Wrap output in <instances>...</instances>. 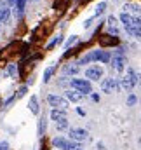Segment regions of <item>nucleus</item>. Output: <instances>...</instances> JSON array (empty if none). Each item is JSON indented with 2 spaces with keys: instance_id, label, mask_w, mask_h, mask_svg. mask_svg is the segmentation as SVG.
Returning <instances> with one entry per match:
<instances>
[{
  "instance_id": "nucleus-23",
  "label": "nucleus",
  "mask_w": 141,
  "mask_h": 150,
  "mask_svg": "<svg viewBox=\"0 0 141 150\" xmlns=\"http://www.w3.org/2000/svg\"><path fill=\"white\" fill-rule=\"evenodd\" d=\"M16 74H18V67H16V65H9V67H7V75H9V77H14Z\"/></svg>"
},
{
  "instance_id": "nucleus-2",
  "label": "nucleus",
  "mask_w": 141,
  "mask_h": 150,
  "mask_svg": "<svg viewBox=\"0 0 141 150\" xmlns=\"http://www.w3.org/2000/svg\"><path fill=\"white\" fill-rule=\"evenodd\" d=\"M52 147L54 149H61V150H77L80 149V143L77 142H71V140H66L63 136H56L52 140Z\"/></svg>"
},
{
  "instance_id": "nucleus-18",
  "label": "nucleus",
  "mask_w": 141,
  "mask_h": 150,
  "mask_svg": "<svg viewBox=\"0 0 141 150\" xmlns=\"http://www.w3.org/2000/svg\"><path fill=\"white\" fill-rule=\"evenodd\" d=\"M30 110L35 113V115L38 113V98L37 96H32L30 98Z\"/></svg>"
},
{
  "instance_id": "nucleus-5",
  "label": "nucleus",
  "mask_w": 141,
  "mask_h": 150,
  "mask_svg": "<svg viewBox=\"0 0 141 150\" xmlns=\"http://www.w3.org/2000/svg\"><path fill=\"white\" fill-rule=\"evenodd\" d=\"M87 138H89V133L85 129H82V127H73V129H70V140L71 142L80 143V142H85Z\"/></svg>"
},
{
  "instance_id": "nucleus-35",
  "label": "nucleus",
  "mask_w": 141,
  "mask_h": 150,
  "mask_svg": "<svg viewBox=\"0 0 141 150\" xmlns=\"http://www.w3.org/2000/svg\"><path fill=\"white\" fill-rule=\"evenodd\" d=\"M35 2H37V0H35Z\"/></svg>"
},
{
  "instance_id": "nucleus-13",
  "label": "nucleus",
  "mask_w": 141,
  "mask_h": 150,
  "mask_svg": "<svg viewBox=\"0 0 141 150\" xmlns=\"http://www.w3.org/2000/svg\"><path fill=\"white\" fill-rule=\"evenodd\" d=\"M99 42H101V45H117L118 38L113 37V35H103V37L99 38Z\"/></svg>"
},
{
  "instance_id": "nucleus-4",
  "label": "nucleus",
  "mask_w": 141,
  "mask_h": 150,
  "mask_svg": "<svg viewBox=\"0 0 141 150\" xmlns=\"http://www.w3.org/2000/svg\"><path fill=\"white\" fill-rule=\"evenodd\" d=\"M47 101H49V105H51V107L59 108V110H66V107H68V100H66V98H63V96L49 94V96H47Z\"/></svg>"
},
{
  "instance_id": "nucleus-26",
  "label": "nucleus",
  "mask_w": 141,
  "mask_h": 150,
  "mask_svg": "<svg viewBox=\"0 0 141 150\" xmlns=\"http://www.w3.org/2000/svg\"><path fill=\"white\" fill-rule=\"evenodd\" d=\"M136 103H138L136 94H129V98H127V105H129V107H133V105H136Z\"/></svg>"
},
{
  "instance_id": "nucleus-32",
  "label": "nucleus",
  "mask_w": 141,
  "mask_h": 150,
  "mask_svg": "<svg viewBox=\"0 0 141 150\" xmlns=\"http://www.w3.org/2000/svg\"><path fill=\"white\" fill-rule=\"evenodd\" d=\"M91 98H92V101H99V96L98 94H91Z\"/></svg>"
},
{
  "instance_id": "nucleus-33",
  "label": "nucleus",
  "mask_w": 141,
  "mask_h": 150,
  "mask_svg": "<svg viewBox=\"0 0 141 150\" xmlns=\"http://www.w3.org/2000/svg\"><path fill=\"white\" fill-rule=\"evenodd\" d=\"M16 2H18V0H7V4H11V5H12V4H16Z\"/></svg>"
},
{
  "instance_id": "nucleus-22",
  "label": "nucleus",
  "mask_w": 141,
  "mask_h": 150,
  "mask_svg": "<svg viewBox=\"0 0 141 150\" xmlns=\"http://www.w3.org/2000/svg\"><path fill=\"white\" fill-rule=\"evenodd\" d=\"M105 9H106V4H105V2L98 4V7H96V14H94V16H101V14L105 12Z\"/></svg>"
},
{
  "instance_id": "nucleus-24",
  "label": "nucleus",
  "mask_w": 141,
  "mask_h": 150,
  "mask_svg": "<svg viewBox=\"0 0 141 150\" xmlns=\"http://www.w3.org/2000/svg\"><path fill=\"white\" fill-rule=\"evenodd\" d=\"M111 61V54L108 52V51H103V54H101V63H110Z\"/></svg>"
},
{
  "instance_id": "nucleus-20",
  "label": "nucleus",
  "mask_w": 141,
  "mask_h": 150,
  "mask_svg": "<svg viewBox=\"0 0 141 150\" xmlns=\"http://www.w3.org/2000/svg\"><path fill=\"white\" fill-rule=\"evenodd\" d=\"M54 72H56V67H54V65H52V67H49V68H47V70L44 72V80H45V82H49Z\"/></svg>"
},
{
  "instance_id": "nucleus-27",
  "label": "nucleus",
  "mask_w": 141,
  "mask_h": 150,
  "mask_svg": "<svg viewBox=\"0 0 141 150\" xmlns=\"http://www.w3.org/2000/svg\"><path fill=\"white\" fill-rule=\"evenodd\" d=\"M61 40H63V37H56L54 40H52V42H51V44H49V45H47V51H49V49H52V47H54L56 44H59Z\"/></svg>"
},
{
  "instance_id": "nucleus-17",
  "label": "nucleus",
  "mask_w": 141,
  "mask_h": 150,
  "mask_svg": "<svg viewBox=\"0 0 141 150\" xmlns=\"http://www.w3.org/2000/svg\"><path fill=\"white\" fill-rule=\"evenodd\" d=\"M9 18H11V9H9V7L0 9V23H7Z\"/></svg>"
},
{
  "instance_id": "nucleus-6",
  "label": "nucleus",
  "mask_w": 141,
  "mask_h": 150,
  "mask_svg": "<svg viewBox=\"0 0 141 150\" xmlns=\"http://www.w3.org/2000/svg\"><path fill=\"white\" fill-rule=\"evenodd\" d=\"M118 87H120V82H118L117 79H105V80L101 82V91H103V93H106V94L115 93Z\"/></svg>"
},
{
  "instance_id": "nucleus-16",
  "label": "nucleus",
  "mask_w": 141,
  "mask_h": 150,
  "mask_svg": "<svg viewBox=\"0 0 141 150\" xmlns=\"http://www.w3.org/2000/svg\"><path fill=\"white\" fill-rule=\"evenodd\" d=\"M133 18H134V16H131V14H127V12H124V14H120V21L124 23V26H125V28H129V26H133Z\"/></svg>"
},
{
  "instance_id": "nucleus-8",
  "label": "nucleus",
  "mask_w": 141,
  "mask_h": 150,
  "mask_svg": "<svg viewBox=\"0 0 141 150\" xmlns=\"http://www.w3.org/2000/svg\"><path fill=\"white\" fill-rule=\"evenodd\" d=\"M101 54H103V51H92V52L85 54L78 61V65H85V63H91V61H101Z\"/></svg>"
},
{
  "instance_id": "nucleus-10",
  "label": "nucleus",
  "mask_w": 141,
  "mask_h": 150,
  "mask_svg": "<svg viewBox=\"0 0 141 150\" xmlns=\"http://www.w3.org/2000/svg\"><path fill=\"white\" fill-rule=\"evenodd\" d=\"M106 23H108V33H110V35H113V37H117V35H118V26H117V18H115V16H110Z\"/></svg>"
},
{
  "instance_id": "nucleus-3",
  "label": "nucleus",
  "mask_w": 141,
  "mask_h": 150,
  "mask_svg": "<svg viewBox=\"0 0 141 150\" xmlns=\"http://www.w3.org/2000/svg\"><path fill=\"white\" fill-rule=\"evenodd\" d=\"M136 82H138V75H136V72L133 68H129L127 75L122 77V80H120V87L125 89V91H133V87L136 86Z\"/></svg>"
},
{
  "instance_id": "nucleus-11",
  "label": "nucleus",
  "mask_w": 141,
  "mask_h": 150,
  "mask_svg": "<svg viewBox=\"0 0 141 150\" xmlns=\"http://www.w3.org/2000/svg\"><path fill=\"white\" fill-rule=\"evenodd\" d=\"M80 72V65L78 63H71V65H66L63 68V74L65 75H77Z\"/></svg>"
},
{
  "instance_id": "nucleus-25",
  "label": "nucleus",
  "mask_w": 141,
  "mask_h": 150,
  "mask_svg": "<svg viewBox=\"0 0 141 150\" xmlns=\"http://www.w3.org/2000/svg\"><path fill=\"white\" fill-rule=\"evenodd\" d=\"M26 91H28V86H23V87H21L19 91H16L14 94H16V98H23V96L26 94Z\"/></svg>"
},
{
  "instance_id": "nucleus-28",
  "label": "nucleus",
  "mask_w": 141,
  "mask_h": 150,
  "mask_svg": "<svg viewBox=\"0 0 141 150\" xmlns=\"http://www.w3.org/2000/svg\"><path fill=\"white\" fill-rule=\"evenodd\" d=\"M125 9H129V11H133V12L141 14V7H140V5H125Z\"/></svg>"
},
{
  "instance_id": "nucleus-7",
  "label": "nucleus",
  "mask_w": 141,
  "mask_h": 150,
  "mask_svg": "<svg viewBox=\"0 0 141 150\" xmlns=\"http://www.w3.org/2000/svg\"><path fill=\"white\" fill-rule=\"evenodd\" d=\"M85 77H87L89 80H99V79L103 77V68L98 67V65H94V67H91V68L85 70Z\"/></svg>"
},
{
  "instance_id": "nucleus-19",
  "label": "nucleus",
  "mask_w": 141,
  "mask_h": 150,
  "mask_svg": "<svg viewBox=\"0 0 141 150\" xmlns=\"http://www.w3.org/2000/svg\"><path fill=\"white\" fill-rule=\"evenodd\" d=\"M127 30V33L131 35V37H136L141 40V28H134V26H129V28H125Z\"/></svg>"
},
{
  "instance_id": "nucleus-21",
  "label": "nucleus",
  "mask_w": 141,
  "mask_h": 150,
  "mask_svg": "<svg viewBox=\"0 0 141 150\" xmlns=\"http://www.w3.org/2000/svg\"><path fill=\"white\" fill-rule=\"evenodd\" d=\"M56 127H58V131H66V129H68V120L63 119V120L56 122Z\"/></svg>"
},
{
  "instance_id": "nucleus-14",
  "label": "nucleus",
  "mask_w": 141,
  "mask_h": 150,
  "mask_svg": "<svg viewBox=\"0 0 141 150\" xmlns=\"http://www.w3.org/2000/svg\"><path fill=\"white\" fill-rule=\"evenodd\" d=\"M45 129H47V115H42V117L38 119V127H37V133H38L40 136H44Z\"/></svg>"
},
{
  "instance_id": "nucleus-34",
  "label": "nucleus",
  "mask_w": 141,
  "mask_h": 150,
  "mask_svg": "<svg viewBox=\"0 0 141 150\" xmlns=\"http://www.w3.org/2000/svg\"><path fill=\"white\" fill-rule=\"evenodd\" d=\"M77 150H84V149H77Z\"/></svg>"
},
{
  "instance_id": "nucleus-29",
  "label": "nucleus",
  "mask_w": 141,
  "mask_h": 150,
  "mask_svg": "<svg viewBox=\"0 0 141 150\" xmlns=\"http://www.w3.org/2000/svg\"><path fill=\"white\" fill-rule=\"evenodd\" d=\"M14 100H16V94H12V96H11V98H9V100H7V101H5V103H4V107H5V108H7V107H9V105H11V103H12V101H14Z\"/></svg>"
},
{
  "instance_id": "nucleus-1",
  "label": "nucleus",
  "mask_w": 141,
  "mask_h": 150,
  "mask_svg": "<svg viewBox=\"0 0 141 150\" xmlns=\"http://www.w3.org/2000/svg\"><path fill=\"white\" fill-rule=\"evenodd\" d=\"M70 86L77 91V93H80L82 96H84V94H91V93H92V86H91V82H89V80H85V79H71Z\"/></svg>"
},
{
  "instance_id": "nucleus-9",
  "label": "nucleus",
  "mask_w": 141,
  "mask_h": 150,
  "mask_svg": "<svg viewBox=\"0 0 141 150\" xmlns=\"http://www.w3.org/2000/svg\"><path fill=\"white\" fill-rule=\"evenodd\" d=\"M111 65H113V68H115L117 72H122V70L125 68V58H124V54H117V56L111 59Z\"/></svg>"
},
{
  "instance_id": "nucleus-31",
  "label": "nucleus",
  "mask_w": 141,
  "mask_h": 150,
  "mask_svg": "<svg viewBox=\"0 0 141 150\" xmlns=\"http://www.w3.org/2000/svg\"><path fill=\"white\" fill-rule=\"evenodd\" d=\"M75 42H77V37H71L70 40H68V42H66V47H70V45H73V44H75Z\"/></svg>"
},
{
  "instance_id": "nucleus-15",
  "label": "nucleus",
  "mask_w": 141,
  "mask_h": 150,
  "mask_svg": "<svg viewBox=\"0 0 141 150\" xmlns=\"http://www.w3.org/2000/svg\"><path fill=\"white\" fill-rule=\"evenodd\" d=\"M65 98L70 100V101H73V103H78L84 96H82L80 93H77V91H66V93H65Z\"/></svg>"
},
{
  "instance_id": "nucleus-12",
  "label": "nucleus",
  "mask_w": 141,
  "mask_h": 150,
  "mask_svg": "<svg viewBox=\"0 0 141 150\" xmlns=\"http://www.w3.org/2000/svg\"><path fill=\"white\" fill-rule=\"evenodd\" d=\"M51 119H52V120H56V122H59V120H63V119H66V110H59V108H52V112H51Z\"/></svg>"
},
{
  "instance_id": "nucleus-30",
  "label": "nucleus",
  "mask_w": 141,
  "mask_h": 150,
  "mask_svg": "<svg viewBox=\"0 0 141 150\" xmlns=\"http://www.w3.org/2000/svg\"><path fill=\"white\" fill-rule=\"evenodd\" d=\"M0 150H9V143L7 142H2L0 143Z\"/></svg>"
}]
</instances>
